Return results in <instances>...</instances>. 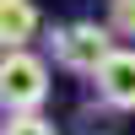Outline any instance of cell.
Here are the masks:
<instances>
[{
  "label": "cell",
  "mask_w": 135,
  "mask_h": 135,
  "mask_svg": "<svg viewBox=\"0 0 135 135\" xmlns=\"http://www.w3.org/2000/svg\"><path fill=\"white\" fill-rule=\"evenodd\" d=\"M49 103V60L32 49H0V108L38 114Z\"/></svg>",
  "instance_id": "cell-1"
},
{
  "label": "cell",
  "mask_w": 135,
  "mask_h": 135,
  "mask_svg": "<svg viewBox=\"0 0 135 135\" xmlns=\"http://www.w3.org/2000/svg\"><path fill=\"white\" fill-rule=\"evenodd\" d=\"M114 38H119V32L108 27V22H60V27L49 32V49H54V65H60V70L92 76L97 65L119 49Z\"/></svg>",
  "instance_id": "cell-2"
},
{
  "label": "cell",
  "mask_w": 135,
  "mask_h": 135,
  "mask_svg": "<svg viewBox=\"0 0 135 135\" xmlns=\"http://www.w3.org/2000/svg\"><path fill=\"white\" fill-rule=\"evenodd\" d=\"M92 86H97V103L119 108V114H135V49H114L92 70Z\"/></svg>",
  "instance_id": "cell-3"
},
{
  "label": "cell",
  "mask_w": 135,
  "mask_h": 135,
  "mask_svg": "<svg viewBox=\"0 0 135 135\" xmlns=\"http://www.w3.org/2000/svg\"><path fill=\"white\" fill-rule=\"evenodd\" d=\"M38 6L32 0H0V49H27L38 38Z\"/></svg>",
  "instance_id": "cell-4"
},
{
  "label": "cell",
  "mask_w": 135,
  "mask_h": 135,
  "mask_svg": "<svg viewBox=\"0 0 135 135\" xmlns=\"http://www.w3.org/2000/svg\"><path fill=\"white\" fill-rule=\"evenodd\" d=\"M0 135H60V130H54V119H43V114H6Z\"/></svg>",
  "instance_id": "cell-5"
},
{
  "label": "cell",
  "mask_w": 135,
  "mask_h": 135,
  "mask_svg": "<svg viewBox=\"0 0 135 135\" xmlns=\"http://www.w3.org/2000/svg\"><path fill=\"white\" fill-rule=\"evenodd\" d=\"M108 27L119 38H135V0H108Z\"/></svg>",
  "instance_id": "cell-6"
}]
</instances>
